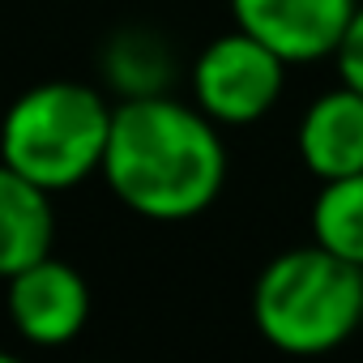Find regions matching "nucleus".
Returning a JSON list of instances; mask_svg holds the SVG:
<instances>
[{"label":"nucleus","mask_w":363,"mask_h":363,"mask_svg":"<svg viewBox=\"0 0 363 363\" xmlns=\"http://www.w3.org/2000/svg\"><path fill=\"white\" fill-rule=\"evenodd\" d=\"M5 286H9L5 295L9 320L30 346H65L90 320V282L52 252L26 265L22 274L5 278Z\"/></svg>","instance_id":"39448f33"},{"label":"nucleus","mask_w":363,"mask_h":363,"mask_svg":"<svg viewBox=\"0 0 363 363\" xmlns=\"http://www.w3.org/2000/svg\"><path fill=\"white\" fill-rule=\"evenodd\" d=\"M99 175L133 214L184 223L218 201L227 184V141L197 103H179L167 90L128 94L111 111Z\"/></svg>","instance_id":"f257e3e1"},{"label":"nucleus","mask_w":363,"mask_h":363,"mask_svg":"<svg viewBox=\"0 0 363 363\" xmlns=\"http://www.w3.org/2000/svg\"><path fill=\"white\" fill-rule=\"evenodd\" d=\"M333 65H337V77L363 94V0H359V9H354L350 26H346L337 52H333Z\"/></svg>","instance_id":"9d476101"},{"label":"nucleus","mask_w":363,"mask_h":363,"mask_svg":"<svg viewBox=\"0 0 363 363\" xmlns=\"http://www.w3.org/2000/svg\"><path fill=\"white\" fill-rule=\"evenodd\" d=\"M303 167L320 179H342L363 171V94L346 82L316 94L299 116L295 133Z\"/></svg>","instance_id":"0eeeda50"},{"label":"nucleus","mask_w":363,"mask_h":363,"mask_svg":"<svg viewBox=\"0 0 363 363\" xmlns=\"http://www.w3.org/2000/svg\"><path fill=\"white\" fill-rule=\"evenodd\" d=\"M111 103L82 82H39L0 120V162L48 193H65L103 171Z\"/></svg>","instance_id":"7ed1b4c3"},{"label":"nucleus","mask_w":363,"mask_h":363,"mask_svg":"<svg viewBox=\"0 0 363 363\" xmlns=\"http://www.w3.org/2000/svg\"><path fill=\"white\" fill-rule=\"evenodd\" d=\"M286 60L248 30H227L193 60V103L218 128H244L274 111L286 86Z\"/></svg>","instance_id":"20e7f679"},{"label":"nucleus","mask_w":363,"mask_h":363,"mask_svg":"<svg viewBox=\"0 0 363 363\" xmlns=\"http://www.w3.org/2000/svg\"><path fill=\"white\" fill-rule=\"evenodd\" d=\"M354 9L359 0H231L235 26L274 48L291 69L333 56Z\"/></svg>","instance_id":"423d86ee"},{"label":"nucleus","mask_w":363,"mask_h":363,"mask_svg":"<svg viewBox=\"0 0 363 363\" xmlns=\"http://www.w3.org/2000/svg\"><path fill=\"white\" fill-rule=\"evenodd\" d=\"M312 240L363 269V171L320 184L312 201Z\"/></svg>","instance_id":"1a4fd4ad"},{"label":"nucleus","mask_w":363,"mask_h":363,"mask_svg":"<svg viewBox=\"0 0 363 363\" xmlns=\"http://www.w3.org/2000/svg\"><path fill=\"white\" fill-rule=\"evenodd\" d=\"M252 320L282 354L337 350L363 320V269L316 240L286 248L257 274Z\"/></svg>","instance_id":"f03ea898"},{"label":"nucleus","mask_w":363,"mask_h":363,"mask_svg":"<svg viewBox=\"0 0 363 363\" xmlns=\"http://www.w3.org/2000/svg\"><path fill=\"white\" fill-rule=\"evenodd\" d=\"M56 193L0 162V278H13L43 261L56 244Z\"/></svg>","instance_id":"6e6552de"}]
</instances>
